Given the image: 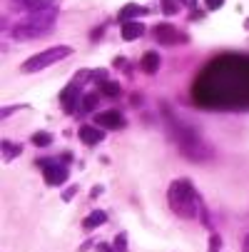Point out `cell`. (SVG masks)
<instances>
[{"mask_svg":"<svg viewBox=\"0 0 249 252\" xmlns=\"http://www.w3.org/2000/svg\"><path fill=\"white\" fill-rule=\"evenodd\" d=\"M120 32H122V40L132 43V40H137V38L145 35V25H142L139 20H130V23H122Z\"/></svg>","mask_w":249,"mask_h":252,"instance_id":"12","label":"cell"},{"mask_svg":"<svg viewBox=\"0 0 249 252\" xmlns=\"http://www.w3.org/2000/svg\"><path fill=\"white\" fill-rule=\"evenodd\" d=\"M204 5H207L209 10H220V8L224 5V0H204Z\"/></svg>","mask_w":249,"mask_h":252,"instance_id":"23","label":"cell"},{"mask_svg":"<svg viewBox=\"0 0 249 252\" xmlns=\"http://www.w3.org/2000/svg\"><path fill=\"white\" fill-rule=\"evenodd\" d=\"M194 102L207 110H247L249 107V58H215L194 80Z\"/></svg>","mask_w":249,"mask_h":252,"instance_id":"1","label":"cell"},{"mask_svg":"<svg viewBox=\"0 0 249 252\" xmlns=\"http://www.w3.org/2000/svg\"><path fill=\"white\" fill-rule=\"evenodd\" d=\"M78 135H80V140L85 142L87 148L100 145V142L105 140V130H102V127H97V125H80Z\"/></svg>","mask_w":249,"mask_h":252,"instance_id":"10","label":"cell"},{"mask_svg":"<svg viewBox=\"0 0 249 252\" xmlns=\"http://www.w3.org/2000/svg\"><path fill=\"white\" fill-rule=\"evenodd\" d=\"M18 107H23V105H8V107H3V110H0V118H3V120H5L8 115H13V113L18 110Z\"/></svg>","mask_w":249,"mask_h":252,"instance_id":"22","label":"cell"},{"mask_svg":"<svg viewBox=\"0 0 249 252\" xmlns=\"http://www.w3.org/2000/svg\"><path fill=\"white\" fill-rule=\"evenodd\" d=\"M100 93H102V95H108V97H117V95L122 93V88H120V83L102 80V83H100Z\"/></svg>","mask_w":249,"mask_h":252,"instance_id":"18","label":"cell"},{"mask_svg":"<svg viewBox=\"0 0 249 252\" xmlns=\"http://www.w3.org/2000/svg\"><path fill=\"white\" fill-rule=\"evenodd\" d=\"M57 23V8H48L40 13H30L28 18L18 20L13 28V38L15 40H38V38H48L55 30Z\"/></svg>","mask_w":249,"mask_h":252,"instance_id":"4","label":"cell"},{"mask_svg":"<svg viewBox=\"0 0 249 252\" xmlns=\"http://www.w3.org/2000/svg\"><path fill=\"white\" fill-rule=\"evenodd\" d=\"M92 78V73H87V70H80V73L67 83V88L60 93V102H62V110L67 113V115H73L78 107H80V100H83V88H85V83Z\"/></svg>","mask_w":249,"mask_h":252,"instance_id":"6","label":"cell"},{"mask_svg":"<svg viewBox=\"0 0 249 252\" xmlns=\"http://www.w3.org/2000/svg\"><path fill=\"white\" fill-rule=\"evenodd\" d=\"M162 118H165L167 132H169V137L174 140L177 150H180L187 160H192V162H207V160L215 158V153H212V148L202 140V135H199L192 125H187L182 118H177V115L169 110L167 102H162Z\"/></svg>","mask_w":249,"mask_h":252,"instance_id":"2","label":"cell"},{"mask_svg":"<svg viewBox=\"0 0 249 252\" xmlns=\"http://www.w3.org/2000/svg\"><path fill=\"white\" fill-rule=\"evenodd\" d=\"M13 3L25 10L28 15L30 13H40V10H48V8H55V0H13Z\"/></svg>","mask_w":249,"mask_h":252,"instance_id":"11","label":"cell"},{"mask_svg":"<svg viewBox=\"0 0 249 252\" xmlns=\"http://www.w3.org/2000/svg\"><path fill=\"white\" fill-rule=\"evenodd\" d=\"M97 252H117L115 250V245H108V242H97V247H95Z\"/></svg>","mask_w":249,"mask_h":252,"instance_id":"24","label":"cell"},{"mask_svg":"<svg viewBox=\"0 0 249 252\" xmlns=\"http://www.w3.org/2000/svg\"><path fill=\"white\" fill-rule=\"evenodd\" d=\"M160 65H162V60H160V53H155V50H147L145 55H142V60H139L142 73H147V75H155L160 70Z\"/></svg>","mask_w":249,"mask_h":252,"instance_id":"13","label":"cell"},{"mask_svg":"<svg viewBox=\"0 0 249 252\" xmlns=\"http://www.w3.org/2000/svg\"><path fill=\"white\" fill-rule=\"evenodd\" d=\"M167 202L172 207V212L182 220H197L199 215L204 212L202 207V197L197 195L192 180L187 177H177L172 180V185L167 190Z\"/></svg>","mask_w":249,"mask_h":252,"instance_id":"3","label":"cell"},{"mask_svg":"<svg viewBox=\"0 0 249 252\" xmlns=\"http://www.w3.org/2000/svg\"><path fill=\"white\" fill-rule=\"evenodd\" d=\"M180 3H185L187 8H194V3H197V0H180Z\"/></svg>","mask_w":249,"mask_h":252,"instance_id":"28","label":"cell"},{"mask_svg":"<svg viewBox=\"0 0 249 252\" xmlns=\"http://www.w3.org/2000/svg\"><path fill=\"white\" fill-rule=\"evenodd\" d=\"M112 245H115V250H117V252H130V247H127V232H120V235L115 237V242H112Z\"/></svg>","mask_w":249,"mask_h":252,"instance_id":"21","label":"cell"},{"mask_svg":"<svg viewBox=\"0 0 249 252\" xmlns=\"http://www.w3.org/2000/svg\"><path fill=\"white\" fill-rule=\"evenodd\" d=\"M70 55H73V48H70V45H55V48H45L43 53L32 55V58H28V60L20 65V73H25V75L40 73V70H45V67H50V65H55V63H60V60L70 58Z\"/></svg>","mask_w":249,"mask_h":252,"instance_id":"5","label":"cell"},{"mask_svg":"<svg viewBox=\"0 0 249 252\" xmlns=\"http://www.w3.org/2000/svg\"><path fill=\"white\" fill-rule=\"evenodd\" d=\"M102 32H105V28L100 25V28H97V30H95L92 35H90V38H92V40H97V38H102Z\"/></svg>","mask_w":249,"mask_h":252,"instance_id":"26","label":"cell"},{"mask_svg":"<svg viewBox=\"0 0 249 252\" xmlns=\"http://www.w3.org/2000/svg\"><path fill=\"white\" fill-rule=\"evenodd\" d=\"M100 90L97 93H87V95H83V100H80V110L83 113H92L95 110V105H97V100H100Z\"/></svg>","mask_w":249,"mask_h":252,"instance_id":"17","label":"cell"},{"mask_svg":"<svg viewBox=\"0 0 249 252\" xmlns=\"http://www.w3.org/2000/svg\"><path fill=\"white\" fill-rule=\"evenodd\" d=\"M242 252H249V235H247L244 242H242Z\"/></svg>","mask_w":249,"mask_h":252,"instance_id":"27","label":"cell"},{"mask_svg":"<svg viewBox=\"0 0 249 252\" xmlns=\"http://www.w3.org/2000/svg\"><path fill=\"white\" fill-rule=\"evenodd\" d=\"M95 125L102 127V130H122L127 127V118L120 113V110H105V113H97L95 115Z\"/></svg>","mask_w":249,"mask_h":252,"instance_id":"9","label":"cell"},{"mask_svg":"<svg viewBox=\"0 0 249 252\" xmlns=\"http://www.w3.org/2000/svg\"><path fill=\"white\" fill-rule=\"evenodd\" d=\"M162 13H165V15L180 13V0H162Z\"/></svg>","mask_w":249,"mask_h":252,"instance_id":"20","label":"cell"},{"mask_svg":"<svg viewBox=\"0 0 249 252\" xmlns=\"http://www.w3.org/2000/svg\"><path fill=\"white\" fill-rule=\"evenodd\" d=\"M78 190H80V188H78V185H73V188H70V190H65V195H62V197H65V200H73Z\"/></svg>","mask_w":249,"mask_h":252,"instance_id":"25","label":"cell"},{"mask_svg":"<svg viewBox=\"0 0 249 252\" xmlns=\"http://www.w3.org/2000/svg\"><path fill=\"white\" fill-rule=\"evenodd\" d=\"M53 135L50 132H35L32 135V145H38V148H50L53 145Z\"/></svg>","mask_w":249,"mask_h":252,"instance_id":"19","label":"cell"},{"mask_svg":"<svg viewBox=\"0 0 249 252\" xmlns=\"http://www.w3.org/2000/svg\"><path fill=\"white\" fill-rule=\"evenodd\" d=\"M0 153H3V162H13L20 153H23V145H18V142H10V140H0Z\"/></svg>","mask_w":249,"mask_h":252,"instance_id":"16","label":"cell"},{"mask_svg":"<svg viewBox=\"0 0 249 252\" xmlns=\"http://www.w3.org/2000/svg\"><path fill=\"white\" fill-rule=\"evenodd\" d=\"M105 222H108V212H105V210H92L87 218L83 220V230H85V232H92L95 227H100V225H105Z\"/></svg>","mask_w":249,"mask_h":252,"instance_id":"15","label":"cell"},{"mask_svg":"<svg viewBox=\"0 0 249 252\" xmlns=\"http://www.w3.org/2000/svg\"><path fill=\"white\" fill-rule=\"evenodd\" d=\"M150 13V8H142V5H137V3H130V5H125L122 10H120V23H130V20H137V18H142V15H147Z\"/></svg>","mask_w":249,"mask_h":252,"instance_id":"14","label":"cell"},{"mask_svg":"<svg viewBox=\"0 0 249 252\" xmlns=\"http://www.w3.org/2000/svg\"><path fill=\"white\" fill-rule=\"evenodd\" d=\"M35 165L40 167L45 183L50 188H60L62 183H67V177H70V167H67V162L62 158H38Z\"/></svg>","mask_w":249,"mask_h":252,"instance_id":"7","label":"cell"},{"mask_svg":"<svg viewBox=\"0 0 249 252\" xmlns=\"http://www.w3.org/2000/svg\"><path fill=\"white\" fill-rule=\"evenodd\" d=\"M152 35H155V40H157L160 45H165V48H172V45H180V43H187V40H190L180 28H174V25H169V23L155 25V28H152Z\"/></svg>","mask_w":249,"mask_h":252,"instance_id":"8","label":"cell"}]
</instances>
